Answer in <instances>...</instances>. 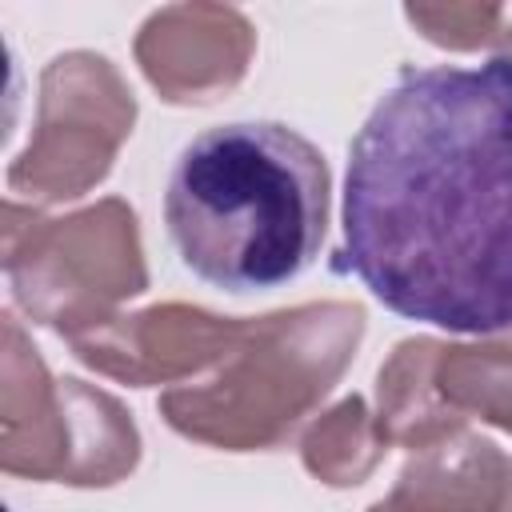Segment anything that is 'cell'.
Listing matches in <instances>:
<instances>
[{"label":"cell","instance_id":"cell-1","mask_svg":"<svg viewBox=\"0 0 512 512\" xmlns=\"http://www.w3.org/2000/svg\"><path fill=\"white\" fill-rule=\"evenodd\" d=\"M344 268L396 316L512 328V56L404 68L348 144Z\"/></svg>","mask_w":512,"mask_h":512},{"label":"cell","instance_id":"cell-2","mask_svg":"<svg viewBox=\"0 0 512 512\" xmlns=\"http://www.w3.org/2000/svg\"><path fill=\"white\" fill-rule=\"evenodd\" d=\"M328 204V160L304 132L280 120H228L180 148L164 184V232L204 284L264 292L320 256Z\"/></svg>","mask_w":512,"mask_h":512}]
</instances>
